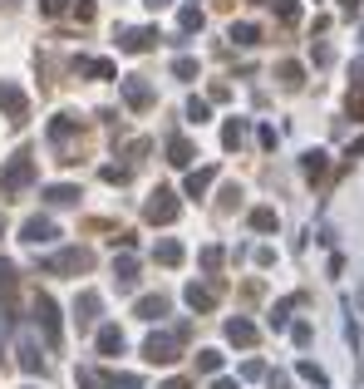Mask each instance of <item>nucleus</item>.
Returning a JSON list of instances; mask_svg holds the SVG:
<instances>
[{"label":"nucleus","instance_id":"4","mask_svg":"<svg viewBox=\"0 0 364 389\" xmlns=\"http://www.w3.org/2000/svg\"><path fill=\"white\" fill-rule=\"evenodd\" d=\"M118 94H123V103H128L133 113H148V108L158 103V94H153V84H148L143 74H128V79H118Z\"/></svg>","mask_w":364,"mask_h":389},{"label":"nucleus","instance_id":"10","mask_svg":"<svg viewBox=\"0 0 364 389\" xmlns=\"http://www.w3.org/2000/svg\"><path fill=\"white\" fill-rule=\"evenodd\" d=\"M69 138H79V118H74V113H55V118H50V143L64 148Z\"/></svg>","mask_w":364,"mask_h":389},{"label":"nucleus","instance_id":"15","mask_svg":"<svg viewBox=\"0 0 364 389\" xmlns=\"http://www.w3.org/2000/svg\"><path fill=\"white\" fill-rule=\"evenodd\" d=\"M192 158H197V148H192L182 133H173V138H168V163H173V168H187Z\"/></svg>","mask_w":364,"mask_h":389},{"label":"nucleus","instance_id":"33","mask_svg":"<svg viewBox=\"0 0 364 389\" xmlns=\"http://www.w3.org/2000/svg\"><path fill=\"white\" fill-rule=\"evenodd\" d=\"M10 291H15V266L0 261V295H10Z\"/></svg>","mask_w":364,"mask_h":389},{"label":"nucleus","instance_id":"36","mask_svg":"<svg viewBox=\"0 0 364 389\" xmlns=\"http://www.w3.org/2000/svg\"><path fill=\"white\" fill-rule=\"evenodd\" d=\"M300 375H305L310 385H325V370H320V365H310V360H300Z\"/></svg>","mask_w":364,"mask_h":389},{"label":"nucleus","instance_id":"37","mask_svg":"<svg viewBox=\"0 0 364 389\" xmlns=\"http://www.w3.org/2000/svg\"><path fill=\"white\" fill-rule=\"evenodd\" d=\"M64 10H69V0H40V15H50V20L64 15Z\"/></svg>","mask_w":364,"mask_h":389},{"label":"nucleus","instance_id":"2","mask_svg":"<svg viewBox=\"0 0 364 389\" xmlns=\"http://www.w3.org/2000/svg\"><path fill=\"white\" fill-rule=\"evenodd\" d=\"M89 266H93V252H84V247H64V252H55V256L40 261L45 276H84Z\"/></svg>","mask_w":364,"mask_h":389},{"label":"nucleus","instance_id":"22","mask_svg":"<svg viewBox=\"0 0 364 389\" xmlns=\"http://www.w3.org/2000/svg\"><path fill=\"white\" fill-rule=\"evenodd\" d=\"M178 30H182V35L202 30V10H197V5H182V10H178Z\"/></svg>","mask_w":364,"mask_h":389},{"label":"nucleus","instance_id":"3","mask_svg":"<svg viewBox=\"0 0 364 389\" xmlns=\"http://www.w3.org/2000/svg\"><path fill=\"white\" fill-rule=\"evenodd\" d=\"M182 340H187V325H173V330H158V335H148L143 340V355L153 360V365H173L182 350Z\"/></svg>","mask_w":364,"mask_h":389},{"label":"nucleus","instance_id":"8","mask_svg":"<svg viewBox=\"0 0 364 389\" xmlns=\"http://www.w3.org/2000/svg\"><path fill=\"white\" fill-rule=\"evenodd\" d=\"M55 237H59V227H55L50 217H30V222L20 227V242H25V247H50Z\"/></svg>","mask_w":364,"mask_h":389},{"label":"nucleus","instance_id":"44","mask_svg":"<svg viewBox=\"0 0 364 389\" xmlns=\"http://www.w3.org/2000/svg\"><path fill=\"white\" fill-rule=\"evenodd\" d=\"M212 389H237V385H232V380H217V385H212Z\"/></svg>","mask_w":364,"mask_h":389},{"label":"nucleus","instance_id":"7","mask_svg":"<svg viewBox=\"0 0 364 389\" xmlns=\"http://www.w3.org/2000/svg\"><path fill=\"white\" fill-rule=\"evenodd\" d=\"M35 325L45 330L50 350H59V305H55L50 295H35Z\"/></svg>","mask_w":364,"mask_h":389},{"label":"nucleus","instance_id":"21","mask_svg":"<svg viewBox=\"0 0 364 389\" xmlns=\"http://www.w3.org/2000/svg\"><path fill=\"white\" fill-rule=\"evenodd\" d=\"M113 276H118V281L128 286V281L138 276V256H133V252H123V256H113Z\"/></svg>","mask_w":364,"mask_h":389},{"label":"nucleus","instance_id":"9","mask_svg":"<svg viewBox=\"0 0 364 389\" xmlns=\"http://www.w3.org/2000/svg\"><path fill=\"white\" fill-rule=\"evenodd\" d=\"M153 45H158V30H148V25H143V30H123V35H118V50H123V55H148Z\"/></svg>","mask_w":364,"mask_h":389},{"label":"nucleus","instance_id":"19","mask_svg":"<svg viewBox=\"0 0 364 389\" xmlns=\"http://www.w3.org/2000/svg\"><path fill=\"white\" fill-rule=\"evenodd\" d=\"M212 178H217V168H192L182 188H187V197H202L207 188H212Z\"/></svg>","mask_w":364,"mask_h":389},{"label":"nucleus","instance_id":"12","mask_svg":"<svg viewBox=\"0 0 364 389\" xmlns=\"http://www.w3.org/2000/svg\"><path fill=\"white\" fill-rule=\"evenodd\" d=\"M93 340H98V355H103V360H118V355H123V330H118V325H98Z\"/></svg>","mask_w":364,"mask_h":389},{"label":"nucleus","instance_id":"18","mask_svg":"<svg viewBox=\"0 0 364 389\" xmlns=\"http://www.w3.org/2000/svg\"><path fill=\"white\" fill-rule=\"evenodd\" d=\"M45 202H50V207H74V202H79V188H69V183H55V188H45Z\"/></svg>","mask_w":364,"mask_h":389},{"label":"nucleus","instance_id":"35","mask_svg":"<svg viewBox=\"0 0 364 389\" xmlns=\"http://www.w3.org/2000/svg\"><path fill=\"white\" fill-rule=\"evenodd\" d=\"M202 266L217 271V266H222V247H202Z\"/></svg>","mask_w":364,"mask_h":389},{"label":"nucleus","instance_id":"28","mask_svg":"<svg viewBox=\"0 0 364 389\" xmlns=\"http://www.w3.org/2000/svg\"><path fill=\"white\" fill-rule=\"evenodd\" d=\"M187 118H192V123H207V118H212V103H207V98H192V103H187Z\"/></svg>","mask_w":364,"mask_h":389},{"label":"nucleus","instance_id":"11","mask_svg":"<svg viewBox=\"0 0 364 389\" xmlns=\"http://www.w3.org/2000/svg\"><path fill=\"white\" fill-rule=\"evenodd\" d=\"M98 305H103L98 291H79V300H74V325H79V330H89L93 320H98Z\"/></svg>","mask_w":364,"mask_h":389},{"label":"nucleus","instance_id":"40","mask_svg":"<svg viewBox=\"0 0 364 389\" xmlns=\"http://www.w3.org/2000/svg\"><path fill=\"white\" fill-rule=\"evenodd\" d=\"M275 10H280V20H295V0H275Z\"/></svg>","mask_w":364,"mask_h":389},{"label":"nucleus","instance_id":"32","mask_svg":"<svg viewBox=\"0 0 364 389\" xmlns=\"http://www.w3.org/2000/svg\"><path fill=\"white\" fill-rule=\"evenodd\" d=\"M20 365H25V370H40V350H35V345H30V340H25V345H20Z\"/></svg>","mask_w":364,"mask_h":389},{"label":"nucleus","instance_id":"42","mask_svg":"<svg viewBox=\"0 0 364 389\" xmlns=\"http://www.w3.org/2000/svg\"><path fill=\"white\" fill-rule=\"evenodd\" d=\"M143 5H148V10H168L173 0H143Z\"/></svg>","mask_w":364,"mask_h":389},{"label":"nucleus","instance_id":"24","mask_svg":"<svg viewBox=\"0 0 364 389\" xmlns=\"http://www.w3.org/2000/svg\"><path fill=\"white\" fill-rule=\"evenodd\" d=\"M173 79H197V60L192 55H178L173 60Z\"/></svg>","mask_w":364,"mask_h":389},{"label":"nucleus","instance_id":"20","mask_svg":"<svg viewBox=\"0 0 364 389\" xmlns=\"http://www.w3.org/2000/svg\"><path fill=\"white\" fill-rule=\"evenodd\" d=\"M153 261H158V266H182V242L163 237V242H158V252H153Z\"/></svg>","mask_w":364,"mask_h":389},{"label":"nucleus","instance_id":"17","mask_svg":"<svg viewBox=\"0 0 364 389\" xmlns=\"http://www.w3.org/2000/svg\"><path fill=\"white\" fill-rule=\"evenodd\" d=\"M227 340H232V345H256V325L237 315V320H227Z\"/></svg>","mask_w":364,"mask_h":389},{"label":"nucleus","instance_id":"14","mask_svg":"<svg viewBox=\"0 0 364 389\" xmlns=\"http://www.w3.org/2000/svg\"><path fill=\"white\" fill-rule=\"evenodd\" d=\"M74 69L89 74V79H118V64L113 60H74Z\"/></svg>","mask_w":364,"mask_h":389},{"label":"nucleus","instance_id":"1","mask_svg":"<svg viewBox=\"0 0 364 389\" xmlns=\"http://www.w3.org/2000/svg\"><path fill=\"white\" fill-rule=\"evenodd\" d=\"M35 178H40V163H35V153L30 148H20L5 168H0V197H20L35 188Z\"/></svg>","mask_w":364,"mask_h":389},{"label":"nucleus","instance_id":"34","mask_svg":"<svg viewBox=\"0 0 364 389\" xmlns=\"http://www.w3.org/2000/svg\"><path fill=\"white\" fill-rule=\"evenodd\" d=\"M305 173L320 178V173H325V153H305Z\"/></svg>","mask_w":364,"mask_h":389},{"label":"nucleus","instance_id":"27","mask_svg":"<svg viewBox=\"0 0 364 389\" xmlns=\"http://www.w3.org/2000/svg\"><path fill=\"white\" fill-rule=\"evenodd\" d=\"M232 40H237V45H256L261 30H256V25H232Z\"/></svg>","mask_w":364,"mask_h":389},{"label":"nucleus","instance_id":"29","mask_svg":"<svg viewBox=\"0 0 364 389\" xmlns=\"http://www.w3.org/2000/svg\"><path fill=\"white\" fill-rule=\"evenodd\" d=\"M197 370H202V375H217V370H222V355H217V350H202V355H197Z\"/></svg>","mask_w":364,"mask_h":389},{"label":"nucleus","instance_id":"38","mask_svg":"<svg viewBox=\"0 0 364 389\" xmlns=\"http://www.w3.org/2000/svg\"><path fill=\"white\" fill-rule=\"evenodd\" d=\"M280 84L295 89V84H300V64H280Z\"/></svg>","mask_w":364,"mask_h":389},{"label":"nucleus","instance_id":"13","mask_svg":"<svg viewBox=\"0 0 364 389\" xmlns=\"http://www.w3.org/2000/svg\"><path fill=\"white\" fill-rule=\"evenodd\" d=\"M133 315L138 320H163L168 315V295H138L133 300Z\"/></svg>","mask_w":364,"mask_h":389},{"label":"nucleus","instance_id":"5","mask_svg":"<svg viewBox=\"0 0 364 389\" xmlns=\"http://www.w3.org/2000/svg\"><path fill=\"white\" fill-rule=\"evenodd\" d=\"M178 212H182V202L173 188H158V193L148 197V207H143V217L153 222V227H168V222H178Z\"/></svg>","mask_w":364,"mask_h":389},{"label":"nucleus","instance_id":"46","mask_svg":"<svg viewBox=\"0 0 364 389\" xmlns=\"http://www.w3.org/2000/svg\"><path fill=\"white\" fill-rule=\"evenodd\" d=\"M0 237H5V217H0Z\"/></svg>","mask_w":364,"mask_h":389},{"label":"nucleus","instance_id":"25","mask_svg":"<svg viewBox=\"0 0 364 389\" xmlns=\"http://www.w3.org/2000/svg\"><path fill=\"white\" fill-rule=\"evenodd\" d=\"M103 389H143L138 375H103Z\"/></svg>","mask_w":364,"mask_h":389},{"label":"nucleus","instance_id":"39","mask_svg":"<svg viewBox=\"0 0 364 389\" xmlns=\"http://www.w3.org/2000/svg\"><path fill=\"white\" fill-rule=\"evenodd\" d=\"M241 375H246V380H261V375H266V365H261V360H246V365H241Z\"/></svg>","mask_w":364,"mask_h":389},{"label":"nucleus","instance_id":"23","mask_svg":"<svg viewBox=\"0 0 364 389\" xmlns=\"http://www.w3.org/2000/svg\"><path fill=\"white\" fill-rule=\"evenodd\" d=\"M241 138H246V123H241V118H227V128H222V143H227V148H241Z\"/></svg>","mask_w":364,"mask_h":389},{"label":"nucleus","instance_id":"26","mask_svg":"<svg viewBox=\"0 0 364 389\" xmlns=\"http://www.w3.org/2000/svg\"><path fill=\"white\" fill-rule=\"evenodd\" d=\"M251 227H256V232H275V212L271 207H256V212H251Z\"/></svg>","mask_w":364,"mask_h":389},{"label":"nucleus","instance_id":"30","mask_svg":"<svg viewBox=\"0 0 364 389\" xmlns=\"http://www.w3.org/2000/svg\"><path fill=\"white\" fill-rule=\"evenodd\" d=\"M69 10H74V20H79V25H89V20H93V0H69Z\"/></svg>","mask_w":364,"mask_h":389},{"label":"nucleus","instance_id":"41","mask_svg":"<svg viewBox=\"0 0 364 389\" xmlns=\"http://www.w3.org/2000/svg\"><path fill=\"white\" fill-rule=\"evenodd\" d=\"M350 113H355V118H364V94H350Z\"/></svg>","mask_w":364,"mask_h":389},{"label":"nucleus","instance_id":"16","mask_svg":"<svg viewBox=\"0 0 364 389\" xmlns=\"http://www.w3.org/2000/svg\"><path fill=\"white\" fill-rule=\"evenodd\" d=\"M182 300H187L192 310H212V305H217V286H197V281H192V286L182 291Z\"/></svg>","mask_w":364,"mask_h":389},{"label":"nucleus","instance_id":"6","mask_svg":"<svg viewBox=\"0 0 364 389\" xmlns=\"http://www.w3.org/2000/svg\"><path fill=\"white\" fill-rule=\"evenodd\" d=\"M0 108H5V118H10L15 128L30 118V98H25V89H20L15 79H0Z\"/></svg>","mask_w":364,"mask_h":389},{"label":"nucleus","instance_id":"45","mask_svg":"<svg viewBox=\"0 0 364 389\" xmlns=\"http://www.w3.org/2000/svg\"><path fill=\"white\" fill-rule=\"evenodd\" d=\"M345 5H350V10H355V5H360V0H345Z\"/></svg>","mask_w":364,"mask_h":389},{"label":"nucleus","instance_id":"43","mask_svg":"<svg viewBox=\"0 0 364 389\" xmlns=\"http://www.w3.org/2000/svg\"><path fill=\"white\" fill-rule=\"evenodd\" d=\"M158 389H187V380H168V385H158Z\"/></svg>","mask_w":364,"mask_h":389},{"label":"nucleus","instance_id":"31","mask_svg":"<svg viewBox=\"0 0 364 389\" xmlns=\"http://www.w3.org/2000/svg\"><path fill=\"white\" fill-rule=\"evenodd\" d=\"M98 178H103V183H128V168H123V163H108Z\"/></svg>","mask_w":364,"mask_h":389}]
</instances>
